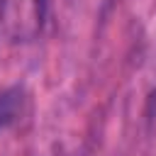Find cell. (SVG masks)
Instances as JSON below:
<instances>
[{
	"label": "cell",
	"mask_w": 156,
	"mask_h": 156,
	"mask_svg": "<svg viewBox=\"0 0 156 156\" xmlns=\"http://www.w3.org/2000/svg\"><path fill=\"white\" fill-rule=\"evenodd\" d=\"M24 102H27V95H24V90L20 85H12V88L0 93V132L12 127L22 117Z\"/></svg>",
	"instance_id": "obj_1"
}]
</instances>
